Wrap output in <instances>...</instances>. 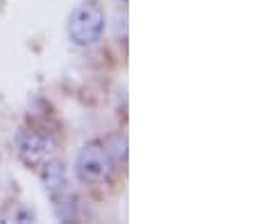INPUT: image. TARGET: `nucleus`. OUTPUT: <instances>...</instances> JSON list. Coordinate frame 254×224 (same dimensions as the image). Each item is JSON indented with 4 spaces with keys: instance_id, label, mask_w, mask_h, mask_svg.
Here are the masks:
<instances>
[{
    "instance_id": "1",
    "label": "nucleus",
    "mask_w": 254,
    "mask_h": 224,
    "mask_svg": "<svg viewBox=\"0 0 254 224\" xmlns=\"http://www.w3.org/2000/svg\"><path fill=\"white\" fill-rule=\"evenodd\" d=\"M39 175H41V183L46 188L48 197L53 199L57 220H62V222H75L77 220V197L70 190L64 163L55 159L43 161L41 168H39Z\"/></svg>"
},
{
    "instance_id": "2",
    "label": "nucleus",
    "mask_w": 254,
    "mask_h": 224,
    "mask_svg": "<svg viewBox=\"0 0 254 224\" xmlns=\"http://www.w3.org/2000/svg\"><path fill=\"white\" fill-rule=\"evenodd\" d=\"M105 11L95 0H86L82 5L73 9L68 18V37L75 45L89 48L93 43L100 41L102 32H105Z\"/></svg>"
},
{
    "instance_id": "3",
    "label": "nucleus",
    "mask_w": 254,
    "mask_h": 224,
    "mask_svg": "<svg viewBox=\"0 0 254 224\" xmlns=\"http://www.w3.org/2000/svg\"><path fill=\"white\" fill-rule=\"evenodd\" d=\"M75 175L86 186L107 181L111 175V154L107 152V145L93 140L79 149L77 159H75Z\"/></svg>"
},
{
    "instance_id": "4",
    "label": "nucleus",
    "mask_w": 254,
    "mask_h": 224,
    "mask_svg": "<svg viewBox=\"0 0 254 224\" xmlns=\"http://www.w3.org/2000/svg\"><path fill=\"white\" fill-rule=\"evenodd\" d=\"M55 143L50 140V136L37 132V129H23L18 134V154H21L23 163L30 168L41 166L43 161L50 159Z\"/></svg>"
},
{
    "instance_id": "5",
    "label": "nucleus",
    "mask_w": 254,
    "mask_h": 224,
    "mask_svg": "<svg viewBox=\"0 0 254 224\" xmlns=\"http://www.w3.org/2000/svg\"><path fill=\"white\" fill-rule=\"evenodd\" d=\"M34 218H37V215H34V211H32V208L18 206V211H14L9 220H14V222H34Z\"/></svg>"
}]
</instances>
